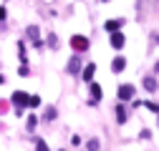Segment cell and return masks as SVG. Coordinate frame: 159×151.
Instances as JSON below:
<instances>
[{
    "instance_id": "13",
    "label": "cell",
    "mask_w": 159,
    "mask_h": 151,
    "mask_svg": "<svg viewBox=\"0 0 159 151\" xmlns=\"http://www.w3.org/2000/svg\"><path fill=\"white\" fill-rule=\"evenodd\" d=\"M78 66H81V63H78V58H73V61H71V66H68V71H71V73H76V71H78Z\"/></svg>"
},
{
    "instance_id": "2",
    "label": "cell",
    "mask_w": 159,
    "mask_h": 151,
    "mask_svg": "<svg viewBox=\"0 0 159 151\" xmlns=\"http://www.w3.org/2000/svg\"><path fill=\"white\" fill-rule=\"evenodd\" d=\"M126 45V38H124V33H111V48H116V50H121Z\"/></svg>"
},
{
    "instance_id": "12",
    "label": "cell",
    "mask_w": 159,
    "mask_h": 151,
    "mask_svg": "<svg viewBox=\"0 0 159 151\" xmlns=\"http://www.w3.org/2000/svg\"><path fill=\"white\" fill-rule=\"evenodd\" d=\"M142 106H147L149 111H154V113H159V106H157L154 101H147V103H142Z\"/></svg>"
},
{
    "instance_id": "17",
    "label": "cell",
    "mask_w": 159,
    "mask_h": 151,
    "mask_svg": "<svg viewBox=\"0 0 159 151\" xmlns=\"http://www.w3.org/2000/svg\"><path fill=\"white\" fill-rule=\"evenodd\" d=\"M0 20H5V8H0Z\"/></svg>"
},
{
    "instance_id": "8",
    "label": "cell",
    "mask_w": 159,
    "mask_h": 151,
    "mask_svg": "<svg viewBox=\"0 0 159 151\" xmlns=\"http://www.w3.org/2000/svg\"><path fill=\"white\" fill-rule=\"evenodd\" d=\"M144 88H147V91H157V81L152 78V76H147V78H144Z\"/></svg>"
},
{
    "instance_id": "6",
    "label": "cell",
    "mask_w": 159,
    "mask_h": 151,
    "mask_svg": "<svg viewBox=\"0 0 159 151\" xmlns=\"http://www.w3.org/2000/svg\"><path fill=\"white\" fill-rule=\"evenodd\" d=\"M124 68H126V61L124 58H114V63H111V71L114 73H121Z\"/></svg>"
},
{
    "instance_id": "15",
    "label": "cell",
    "mask_w": 159,
    "mask_h": 151,
    "mask_svg": "<svg viewBox=\"0 0 159 151\" xmlns=\"http://www.w3.org/2000/svg\"><path fill=\"white\" fill-rule=\"evenodd\" d=\"M35 151H48V146H46L43 141H38V144H35Z\"/></svg>"
},
{
    "instance_id": "9",
    "label": "cell",
    "mask_w": 159,
    "mask_h": 151,
    "mask_svg": "<svg viewBox=\"0 0 159 151\" xmlns=\"http://www.w3.org/2000/svg\"><path fill=\"white\" fill-rule=\"evenodd\" d=\"M93 71H96V66H93V63H89V66H86V71H84V78H86V81H91V78H93Z\"/></svg>"
},
{
    "instance_id": "10",
    "label": "cell",
    "mask_w": 159,
    "mask_h": 151,
    "mask_svg": "<svg viewBox=\"0 0 159 151\" xmlns=\"http://www.w3.org/2000/svg\"><path fill=\"white\" fill-rule=\"evenodd\" d=\"M116 119H119V123L126 121V111H124V106H116Z\"/></svg>"
},
{
    "instance_id": "7",
    "label": "cell",
    "mask_w": 159,
    "mask_h": 151,
    "mask_svg": "<svg viewBox=\"0 0 159 151\" xmlns=\"http://www.w3.org/2000/svg\"><path fill=\"white\" fill-rule=\"evenodd\" d=\"M13 103H23V106H25V103H28V96H25L23 91H15V93H13Z\"/></svg>"
},
{
    "instance_id": "1",
    "label": "cell",
    "mask_w": 159,
    "mask_h": 151,
    "mask_svg": "<svg viewBox=\"0 0 159 151\" xmlns=\"http://www.w3.org/2000/svg\"><path fill=\"white\" fill-rule=\"evenodd\" d=\"M71 45H73V50H89V38H84V35H73L71 38Z\"/></svg>"
},
{
    "instance_id": "4",
    "label": "cell",
    "mask_w": 159,
    "mask_h": 151,
    "mask_svg": "<svg viewBox=\"0 0 159 151\" xmlns=\"http://www.w3.org/2000/svg\"><path fill=\"white\" fill-rule=\"evenodd\" d=\"M121 25H124V20H116V18H114V20H106V23H104V28H106L109 33H116Z\"/></svg>"
},
{
    "instance_id": "14",
    "label": "cell",
    "mask_w": 159,
    "mask_h": 151,
    "mask_svg": "<svg viewBox=\"0 0 159 151\" xmlns=\"http://www.w3.org/2000/svg\"><path fill=\"white\" fill-rule=\"evenodd\" d=\"M89 151H98V141H96V139L89 141Z\"/></svg>"
},
{
    "instance_id": "5",
    "label": "cell",
    "mask_w": 159,
    "mask_h": 151,
    "mask_svg": "<svg viewBox=\"0 0 159 151\" xmlns=\"http://www.w3.org/2000/svg\"><path fill=\"white\" fill-rule=\"evenodd\" d=\"M98 98H101V86H98V83H91V106H93Z\"/></svg>"
},
{
    "instance_id": "11",
    "label": "cell",
    "mask_w": 159,
    "mask_h": 151,
    "mask_svg": "<svg viewBox=\"0 0 159 151\" xmlns=\"http://www.w3.org/2000/svg\"><path fill=\"white\" fill-rule=\"evenodd\" d=\"M28 106H30V108L41 106V98H38V96H28Z\"/></svg>"
},
{
    "instance_id": "3",
    "label": "cell",
    "mask_w": 159,
    "mask_h": 151,
    "mask_svg": "<svg viewBox=\"0 0 159 151\" xmlns=\"http://www.w3.org/2000/svg\"><path fill=\"white\" fill-rule=\"evenodd\" d=\"M131 96H134V88H131V86H126V83L119 86V98H121V101H129Z\"/></svg>"
},
{
    "instance_id": "16",
    "label": "cell",
    "mask_w": 159,
    "mask_h": 151,
    "mask_svg": "<svg viewBox=\"0 0 159 151\" xmlns=\"http://www.w3.org/2000/svg\"><path fill=\"white\" fill-rule=\"evenodd\" d=\"M35 123H38V121H35V116H30V119H28V128L33 131V128H35Z\"/></svg>"
}]
</instances>
